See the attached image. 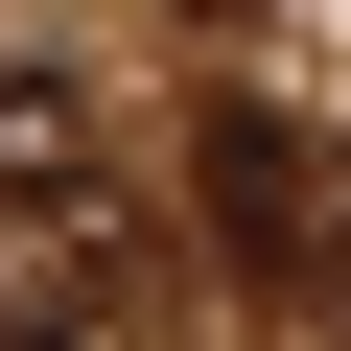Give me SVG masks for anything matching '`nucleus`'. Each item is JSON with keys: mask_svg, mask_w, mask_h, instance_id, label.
<instances>
[{"mask_svg": "<svg viewBox=\"0 0 351 351\" xmlns=\"http://www.w3.org/2000/svg\"><path fill=\"white\" fill-rule=\"evenodd\" d=\"M71 164H94V117H71L47 71H0V188H71Z\"/></svg>", "mask_w": 351, "mask_h": 351, "instance_id": "obj_1", "label": "nucleus"}]
</instances>
